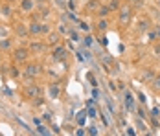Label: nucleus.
<instances>
[{
    "mask_svg": "<svg viewBox=\"0 0 160 136\" xmlns=\"http://www.w3.org/2000/svg\"><path fill=\"white\" fill-rule=\"evenodd\" d=\"M157 4H158V8H160V0H157Z\"/></svg>",
    "mask_w": 160,
    "mask_h": 136,
    "instance_id": "473e14b6",
    "label": "nucleus"
},
{
    "mask_svg": "<svg viewBox=\"0 0 160 136\" xmlns=\"http://www.w3.org/2000/svg\"><path fill=\"white\" fill-rule=\"evenodd\" d=\"M79 28H81V30H85V31H88V30H90V26H88V24H85V22H81V24H79Z\"/></svg>",
    "mask_w": 160,
    "mask_h": 136,
    "instance_id": "b1692460",
    "label": "nucleus"
},
{
    "mask_svg": "<svg viewBox=\"0 0 160 136\" xmlns=\"http://www.w3.org/2000/svg\"><path fill=\"white\" fill-rule=\"evenodd\" d=\"M125 105H127L129 110H134V98L131 92H125Z\"/></svg>",
    "mask_w": 160,
    "mask_h": 136,
    "instance_id": "6e6552de",
    "label": "nucleus"
},
{
    "mask_svg": "<svg viewBox=\"0 0 160 136\" xmlns=\"http://www.w3.org/2000/svg\"><path fill=\"white\" fill-rule=\"evenodd\" d=\"M59 31H61V33H70V30H68V28H64V24L59 28Z\"/></svg>",
    "mask_w": 160,
    "mask_h": 136,
    "instance_id": "bb28decb",
    "label": "nucleus"
},
{
    "mask_svg": "<svg viewBox=\"0 0 160 136\" xmlns=\"http://www.w3.org/2000/svg\"><path fill=\"white\" fill-rule=\"evenodd\" d=\"M20 8H22V11H32L33 9V0H22V2H20Z\"/></svg>",
    "mask_w": 160,
    "mask_h": 136,
    "instance_id": "1a4fd4ad",
    "label": "nucleus"
},
{
    "mask_svg": "<svg viewBox=\"0 0 160 136\" xmlns=\"http://www.w3.org/2000/svg\"><path fill=\"white\" fill-rule=\"evenodd\" d=\"M11 76H13V77L18 76V70H17V68H11Z\"/></svg>",
    "mask_w": 160,
    "mask_h": 136,
    "instance_id": "c85d7f7f",
    "label": "nucleus"
},
{
    "mask_svg": "<svg viewBox=\"0 0 160 136\" xmlns=\"http://www.w3.org/2000/svg\"><path fill=\"white\" fill-rule=\"evenodd\" d=\"M6 2H13V0H6Z\"/></svg>",
    "mask_w": 160,
    "mask_h": 136,
    "instance_id": "f704fd0d",
    "label": "nucleus"
},
{
    "mask_svg": "<svg viewBox=\"0 0 160 136\" xmlns=\"http://www.w3.org/2000/svg\"><path fill=\"white\" fill-rule=\"evenodd\" d=\"M129 20H131V8L129 6H123L120 9V22L125 26V24H129Z\"/></svg>",
    "mask_w": 160,
    "mask_h": 136,
    "instance_id": "20e7f679",
    "label": "nucleus"
},
{
    "mask_svg": "<svg viewBox=\"0 0 160 136\" xmlns=\"http://www.w3.org/2000/svg\"><path fill=\"white\" fill-rule=\"evenodd\" d=\"M50 94H52V98H57V96L61 94V87H59L57 83H55V85H52V87H50Z\"/></svg>",
    "mask_w": 160,
    "mask_h": 136,
    "instance_id": "ddd939ff",
    "label": "nucleus"
},
{
    "mask_svg": "<svg viewBox=\"0 0 160 136\" xmlns=\"http://www.w3.org/2000/svg\"><path fill=\"white\" fill-rule=\"evenodd\" d=\"M88 116H90V118H94V116H96V110H94V108H90V110H88Z\"/></svg>",
    "mask_w": 160,
    "mask_h": 136,
    "instance_id": "cd10ccee",
    "label": "nucleus"
},
{
    "mask_svg": "<svg viewBox=\"0 0 160 136\" xmlns=\"http://www.w3.org/2000/svg\"><path fill=\"white\" fill-rule=\"evenodd\" d=\"M96 13H98L99 17H103V18H105V17L111 13V8H109V6H99V9H98Z\"/></svg>",
    "mask_w": 160,
    "mask_h": 136,
    "instance_id": "9b49d317",
    "label": "nucleus"
},
{
    "mask_svg": "<svg viewBox=\"0 0 160 136\" xmlns=\"http://www.w3.org/2000/svg\"><path fill=\"white\" fill-rule=\"evenodd\" d=\"M48 43L50 44H57L59 43V33H48Z\"/></svg>",
    "mask_w": 160,
    "mask_h": 136,
    "instance_id": "4468645a",
    "label": "nucleus"
},
{
    "mask_svg": "<svg viewBox=\"0 0 160 136\" xmlns=\"http://www.w3.org/2000/svg\"><path fill=\"white\" fill-rule=\"evenodd\" d=\"M39 133H42V134H48V131H46V127H44V125H39Z\"/></svg>",
    "mask_w": 160,
    "mask_h": 136,
    "instance_id": "393cba45",
    "label": "nucleus"
},
{
    "mask_svg": "<svg viewBox=\"0 0 160 136\" xmlns=\"http://www.w3.org/2000/svg\"><path fill=\"white\" fill-rule=\"evenodd\" d=\"M39 13H41V15H42V17H48L50 9H48V8H46V6H44V8H42V6H41V9H39Z\"/></svg>",
    "mask_w": 160,
    "mask_h": 136,
    "instance_id": "6ab92c4d",
    "label": "nucleus"
},
{
    "mask_svg": "<svg viewBox=\"0 0 160 136\" xmlns=\"http://www.w3.org/2000/svg\"><path fill=\"white\" fill-rule=\"evenodd\" d=\"M52 55H53V61H63L64 57H66V50H64L63 46H57Z\"/></svg>",
    "mask_w": 160,
    "mask_h": 136,
    "instance_id": "39448f33",
    "label": "nucleus"
},
{
    "mask_svg": "<svg viewBox=\"0 0 160 136\" xmlns=\"http://www.w3.org/2000/svg\"><path fill=\"white\" fill-rule=\"evenodd\" d=\"M109 8H111V11L118 9L120 8V0H109Z\"/></svg>",
    "mask_w": 160,
    "mask_h": 136,
    "instance_id": "a211bd4d",
    "label": "nucleus"
},
{
    "mask_svg": "<svg viewBox=\"0 0 160 136\" xmlns=\"http://www.w3.org/2000/svg\"><path fill=\"white\" fill-rule=\"evenodd\" d=\"M151 87H153L155 90H160V76H155V79L151 81Z\"/></svg>",
    "mask_w": 160,
    "mask_h": 136,
    "instance_id": "f3484780",
    "label": "nucleus"
},
{
    "mask_svg": "<svg viewBox=\"0 0 160 136\" xmlns=\"http://www.w3.org/2000/svg\"><path fill=\"white\" fill-rule=\"evenodd\" d=\"M28 53H30V48H18V50H15V61H18V63H24V61H28Z\"/></svg>",
    "mask_w": 160,
    "mask_h": 136,
    "instance_id": "7ed1b4c3",
    "label": "nucleus"
},
{
    "mask_svg": "<svg viewBox=\"0 0 160 136\" xmlns=\"http://www.w3.org/2000/svg\"><path fill=\"white\" fill-rule=\"evenodd\" d=\"M142 2H144V0H132V4H138V6H140Z\"/></svg>",
    "mask_w": 160,
    "mask_h": 136,
    "instance_id": "7c9ffc66",
    "label": "nucleus"
},
{
    "mask_svg": "<svg viewBox=\"0 0 160 136\" xmlns=\"http://www.w3.org/2000/svg\"><path fill=\"white\" fill-rule=\"evenodd\" d=\"M138 99H140V103H142V105H145V96H144V94H138Z\"/></svg>",
    "mask_w": 160,
    "mask_h": 136,
    "instance_id": "a878e982",
    "label": "nucleus"
},
{
    "mask_svg": "<svg viewBox=\"0 0 160 136\" xmlns=\"http://www.w3.org/2000/svg\"><path fill=\"white\" fill-rule=\"evenodd\" d=\"M41 72H42V66H41V64H35V63H32V64H28V66H26V77H28V79L39 76Z\"/></svg>",
    "mask_w": 160,
    "mask_h": 136,
    "instance_id": "f257e3e1",
    "label": "nucleus"
},
{
    "mask_svg": "<svg viewBox=\"0 0 160 136\" xmlns=\"http://www.w3.org/2000/svg\"><path fill=\"white\" fill-rule=\"evenodd\" d=\"M155 53H158V55H160V44L155 46Z\"/></svg>",
    "mask_w": 160,
    "mask_h": 136,
    "instance_id": "c756f323",
    "label": "nucleus"
},
{
    "mask_svg": "<svg viewBox=\"0 0 160 136\" xmlns=\"http://www.w3.org/2000/svg\"><path fill=\"white\" fill-rule=\"evenodd\" d=\"M24 92H26V96L32 98V99H35V98L41 96V88H39V85H26Z\"/></svg>",
    "mask_w": 160,
    "mask_h": 136,
    "instance_id": "f03ea898",
    "label": "nucleus"
},
{
    "mask_svg": "<svg viewBox=\"0 0 160 136\" xmlns=\"http://www.w3.org/2000/svg\"><path fill=\"white\" fill-rule=\"evenodd\" d=\"M55 2H57V4H59L61 8H63V6H64V2H63V0H55Z\"/></svg>",
    "mask_w": 160,
    "mask_h": 136,
    "instance_id": "2f4dec72",
    "label": "nucleus"
},
{
    "mask_svg": "<svg viewBox=\"0 0 160 136\" xmlns=\"http://www.w3.org/2000/svg\"><path fill=\"white\" fill-rule=\"evenodd\" d=\"M99 2H109V0H99Z\"/></svg>",
    "mask_w": 160,
    "mask_h": 136,
    "instance_id": "72a5a7b5",
    "label": "nucleus"
},
{
    "mask_svg": "<svg viewBox=\"0 0 160 136\" xmlns=\"http://www.w3.org/2000/svg\"><path fill=\"white\" fill-rule=\"evenodd\" d=\"M98 28H99V31L107 30V22H105V20H99V22H98Z\"/></svg>",
    "mask_w": 160,
    "mask_h": 136,
    "instance_id": "412c9836",
    "label": "nucleus"
},
{
    "mask_svg": "<svg viewBox=\"0 0 160 136\" xmlns=\"http://www.w3.org/2000/svg\"><path fill=\"white\" fill-rule=\"evenodd\" d=\"M149 28H151L149 26V20H140V24H138V30L140 31H147Z\"/></svg>",
    "mask_w": 160,
    "mask_h": 136,
    "instance_id": "2eb2a0df",
    "label": "nucleus"
},
{
    "mask_svg": "<svg viewBox=\"0 0 160 136\" xmlns=\"http://www.w3.org/2000/svg\"><path fill=\"white\" fill-rule=\"evenodd\" d=\"M153 79H155V72H153L151 68H147L144 74H142V81H145V83H151Z\"/></svg>",
    "mask_w": 160,
    "mask_h": 136,
    "instance_id": "0eeeda50",
    "label": "nucleus"
},
{
    "mask_svg": "<svg viewBox=\"0 0 160 136\" xmlns=\"http://www.w3.org/2000/svg\"><path fill=\"white\" fill-rule=\"evenodd\" d=\"M28 28H24V26H22V24H18V26H17V33H18V35H20V37H24V35H28Z\"/></svg>",
    "mask_w": 160,
    "mask_h": 136,
    "instance_id": "dca6fc26",
    "label": "nucleus"
},
{
    "mask_svg": "<svg viewBox=\"0 0 160 136\" xmlns=\"http://www.w3.org/2000/svg\"><path fill=\"white\" fill-rule=\"evenodd\" d=\"M30 33H33V35H39V33H42V24H39V22H33V24H30Z\"/></svg>",
    "mask_w": 160,
    "mask_h": 136,
    "instance_id": "423d86ee",
    "label": "nucleus"
},
{
    "mask_svg": "<svg viewBox=\"0 0 160 136\" xmlns=\"http://www.w3.org/2000/svg\"><path fill=\"white\" fill-rule=\"evenodd\" d=\"M87 9L98 11V9H99V2H98V0H88V2H87Z\"/></svg>",
    "mask_w": 160,
    "mask_h": 136,
    "instance_id": "f8f14e48",
    "label": "nucleus"
},
{
    "mask_svg": "<svg viewBox=\"0 0 160 136\" xmlns=\"http://www.w3.org/2000/svg\"><path fill=\"white\" fill-rule=\"evenodd\" d=\"M0 48L8 50V48H9V41H8V39H2V41H0Z\"/></svg>",
    "mask_w": 160,
    "mask_h": 136,
    "instance_id": "aec40b11",
    "label": "nucleus"
},
{
    "mask_svg": "<svg viewBox=\"0 0 160 136\" xmlns=\"http://www.w3.org/2000/svg\"><path fill=\"white\" fill-rule=\"evenodd\" d=\"M83 43H85L87 46H90V44H92V37H85V39H83Z\"/></svg>",
    "mask_w": 160,
    "mask_h": 136,
    "instance_id": "5701e85b",
    "label": "nucleus"
},
{
    "mask_svg": "<svg viewBox=\"0 0 160 136\" xmlns=\"http://www.w3.org/2000/svg\"><path fill=\"white\" fill-rule=\"evenodd\" d=\"M87 2H88V0H87Z\"/></svg>",
    "mask_w": 160,
    "mask_h": 136,
    "instance_id": "e433bc0d",
    "label": "nucleus"
},
{
    "mask_svg": "<svg viewBox=\"0 0 160 136\" xmlns=\"http://www.w3.org/2000/svg\"><path fill=\"white\" fill-rule=\"evenodd\" d=\"M37 2H42V0H37Z\"/></svg>",
    "mask_w": 160,
    "mask_h": 136,
    "instance_id": "c9c22d12",
    "label": "nucleus"
},
{
    "mask_svg": "<svg viewBox=\"0 0 160 136\" xmlns=\"http://www.w3.org/2000/svg\"><path fill=\"white\" fill-rule=\"evenodd\" d=\"M70 37H72L74 41H79V35H78V31L76 30H70Z\"/></svg>",
    "mask_w": 160,
    "mask_h": 136,
    "instance_id": "4be33fe9",
    "label": "nucleus"
},
{
    "mask_svg": "<svg viewBox=\"0 0 160 136\" xmlns=\"http://www.w3.org/2000/svg\"><path fill=\"white\" fill-rule=\"evenodd\" d=\"M42 50H44V44H41V43H32L30 44V52H33V53H39Z\"/></svg>",
    "mask_w": 160,
    "mask_h": 136,
    "instance_id": "9d476101",
    "label": "nucleus"
}]
</instances>
